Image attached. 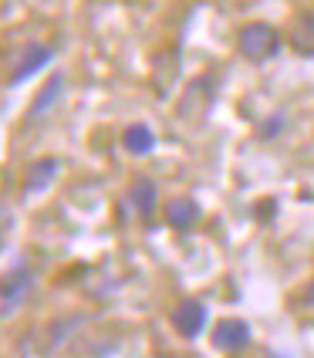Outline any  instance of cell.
<instances>
[{"label":"cell","instance_id":"8fae6325","mask_svg":"<svg viewBox=\"0 0 314 358\" xmlns=\"http://www.w3.org/2000/svg\"><path fill=\"white\" fill-rule=\"evenodd\" d=\"M61 88H64V78H61V75H51L48 85L41 88V95L34 99V105H31V115H44V112L55 105V99L61 95Z\"/></svg>","mask_w":314,"mask_h":358},{"label":"cell","instance_id":"30bf717a","mask_svg":"<svg viewBox=\"0 0 314 358\" xmlns=\"http://www.w3.org/2000/svg\"><path fill=\"white\" fill-rule=\"evenodd\" d=\"M291 44H294L301 55H314V14H304V17L294 24Z\"/></svg>","mask_w":314,"mask_h":358},{"label":"cell","instance_id":"5b68a950","mask_svg":"<svg viewBox=\"0 0 314 358\" xmlns=\"http://www.w3.org/2000/svg\"><path fill=\"white\" fill-rule=\"evenodd\" d=\"M27 291H31V274H27L24 267L10 271L7 278H0V301H3V304H10V308L27 298Z\"/></svg>","mask_w":314,"mask_h":358},{"label":"cell","instance_id":"7c38bea8","mask_svg":"<svg viewBox=\"0 0 314 358\" xmlns=\"http://www.w3.org/2000/svg\"><path fill=\"white\" fill-rule=\"evenodd\" d=\"M304 301H308V304H314V280H311V287L304 291Z\"/></svg>","mask_w":314,"mask_h":358},{"label":"cell","instance_id":"4fadbf2b","mask_svg":"<svg viewBox=\"0 0 314 358\" xmlns=\"http://www.w3.org/2000/svg\"><path fill=\"white\" fill-rule=\"evenodd\" d=\"M3 223H7V210H3V199H0V230H3Z\"/></svg>","mask_w":314,"mask_h":358},{"label":"cell","instance_id":"ba28073f","mask_svg":"<svg viewBox=\"0 0 314 358\" xmlns=\"http://www.w3.org/2000/svg\"><path fill=\"white\" fill-rule=\"evenodd\" d=\"M129 199H132V206H136L142 217H152L156 213V199H159L156 182L152 179H136L132 189H129Z\"/></svg>","mask_w":314,"mask_h":358},{"label":"cell","instance_id":"7a4b0ae2","mask_svg":"<svg viewBox=\"0 0 314 358\" xmlns=\"http://www.w3.org/2000/svg\"><path fill=\"white\" fill-rule=\"evenodd\" d=\"M213 345L220 352H240L250 345V324L240 318H223L213 328Z\"/></svg>","mask_w":314,"mask_h":358},{"label":"cell","instance_id":"8992f818","mask_svg":"<svg viewBox=\"0 0 314 358\" xmlns=\"http://www.w3.org/2000/svg\"><path fill=\"white\" fill-rule=\"evenodd\" d=\"M166 220H169V227H176V230H190V227L199 220V206L193 199L176 196V199L166 203Z\"/></svg>","mask_w":314,"mask_h":358},{"label":"cell","instance_id":"9c48e42d","mask_svg":"<svg viewBox=\"0 0 314 358\" xmlns=\"http://www.w3.org/2000/svg\"><path fill=\"white\" fill-rule=\"evenodd\" d=\"M122 145H125L132 156H149L152 145H156V136H152L149 125H129L125 136H122Z\"/></svg>","mask_w":314,"mask_h":358},{"label":"cell","instance_id":"52a82bcc","mask_svg":"<svg viewBox=\"0 0 314 358\" xmlns=\"http://www.w3.org/2000/svg\"><path fill=\"white\" fill-rule=\"evenodd\" d=\"M58 173V159H38L31 166V173H27V182H24V193H44L48 186H51V179Z\"/></svg>","mask_w":314,"mask_h":358},{"label":"cell","instance_id":"277c9868","mask_svg":"<svg viewBox=\"0 0 314 358\" xmlns=\"http://www.w3.org/2000/svg\"><path fill=\"white\" fill-rule=\"evenodd\" d=\"M51 61V48H44V44H31L24 55H20V61H17V68H14V85H20L24 78H31L34 71H41L44 64Z\"/></svg>","mask_w":314,"mask_h":358},{"label":"cell","instance_id":"6da1fadb","mask_svg":"<svg viewBox=\"0 0 314 358\" xmlns=\"http://www.w3.org/2000/svg\"><path fill=\"white\" fill-rule=\"evenodd\" d=\"M277 31L271 27V24H247L240 34H236V48H240V55L250 61H267L271 55L277 51Z\"/></svg>","mask_w":314,"mask_h":358},{"label":"cell","instance_id":"3957f363","mask_svg":"<svg viewBox=\"0 0 314 358\" xmlns=\"http://www.w3.org/2000/svg\"><path fill=\"white\" fill-rule=\"evenodd\" d=\"M173 328H176L183 338H197L199 331L206 328V308L199 301H183L176 311H173Z\"/></svg>","mask_w":314,"mask_h":358}]
</instances>
